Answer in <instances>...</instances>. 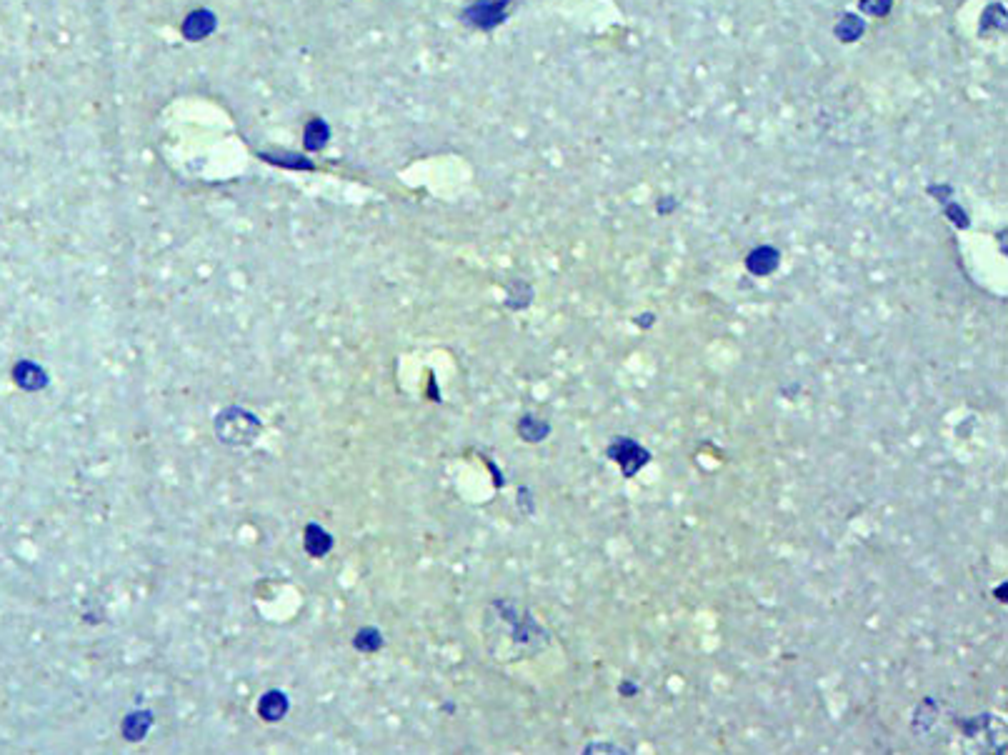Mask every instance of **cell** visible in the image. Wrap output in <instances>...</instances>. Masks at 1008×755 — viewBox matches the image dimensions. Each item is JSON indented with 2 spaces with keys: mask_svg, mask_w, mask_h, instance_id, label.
<instances>
[{
  "mask_svg": "<svg viewBox=\"0 0 1008 755\" xmlns=\"http://www.w3.org/2000/svg\"><path fill=\"white\" fill-rule=\"evenodd\" d=\"M261 433V420H258L256 413L246 408H226L218 413L216 418V435L223 445H231V448H246V445H253V440Z\"/></svg>",
  "mask_w": 1008,
  "mask_h": 755,
  "instance_id": "6da1fadb",
  "label": "cell"
},
{
  "mask_svg": "<svg viewBox=\"0 0 1008 755\" xmlns=\"http://www.w3.org/2000/svg\"><path fill=\"white\" fill-rule=\"evenodd\" d=\"M511 0H476L461 13V20L476 30H493L506 23Z\"/></svg>",
  "mask_w": 1008,
  "mask_h": 755,
  "instance_id": "7a4b0ae2",
  "label": "cell"
},
{
  "mask_svg": "<svg viewBox=\"0 0 1008 755\" xmlns=\"http://www.w3.org/2000/svg\"><path fill=\"white\" fill-rule=\"evenodd\" d=\"M216 25H218V18L213 10L198 8V10H191V13L186 15V20H183V25H181V33H183V38L191 40V43H198V40H206L208 35L216 33Z\"/></svg>",
  "mask_w": 1008,
  "mask_h": 755,
  "instance_id": "3957f363",
  "label": "cell"
},
{
  "mask_svg": "<svg viewBox=\"0 0 1008 755\" xmlns=\"http://www.w3.org/2000/svg\"><path fill=\"white\" fill-rule=\"evenodd\" d=\"M288 710H291V700H288V695L283 690H268L258 700V715L266 723H281L288 715Z\"/></svg>",
  "mask_w": 1008,
  "mask_h": 755,
  "instance_id": "277c9868",
  "label": "cell"
},
{
  "mask_svg": "<svg viewBox=\"0 0 1008 755\" xmlns=\"http://www.w3.org/2000/svg\"><path fill=\"white\" fill-rule=\"evenodd\" d=\"M153 718H156V715H153L151 710H133V713H128L126 718H123L121 735L128 740V743H141V740H146V735L151 733Z\"/></svg>",
  "mask_w": 1008,
  "mask_h": 755,
  "instance_id": "5b68a950",
  "label": "cell"
},
{
  "mask_svg": "<svg viewBox=\"0 0 1008 755\" xmlns=\"http://www.w3.org/2000/svg\"><path fill=\"white\" fill-rule=\"evenodd\" d=\"M303 548L311 558H326L333 550V535L318 523H308L303 528Z\"/></svg>",
  "mask_w": 1008,
  "mask_h": 755,
  "instance_id": "8992f818",
  "label": "cell"
},
{
  "mask_svg": "<svg viewBox=\"0 0 1008 755\" xmlns=\"http://www.w3.org/2000/svg\"><path fill=\"white\" fill-rule=\"evenodd\" d=\"M13 380L21 385L23 390H43L48 385V373L33 360H21V363L13 368Z\"/></svg>",
  "mask_w": 1008,
  "mask_h": 755,
  "instance_id": "52a82bcc",
  "label": "cell"
},
{
  "mask_svg": "<svg viewBox=\"0 0 1008 755\" xmlns=\"http://www.w3.org/2000/svg\"><path fill=\"white\" fill-rule=\"evenodd\" d=\"M778 260H781V255H778L776 248H771V245H761V248H756L751 255H748L746 265L751 273L768 275L778 268Z\"/></svg>",
  "mask_w": 1008,
  "mask_h": 755,
  "instance_id": "ba28073f",
  "label": "cell"
},
{
  "mask_svg": "<svg viewBox=\"0 0 1008 755\" xmlns=\"http://www.w3.org/2000/svg\"><path fill=\"white\" fill-rule=\"evenodd\" d=\"M331 140V128L323 118H311L303 128V145L308 150H321L326 148V143Z\"/></svg>",
  "mask_w": 1008,
  "mask_h": 755,
  "instance_id": "9c48e42d",
  "label": "cell"
},
{
  "mask_svg": "<svg viewBox=\"0 0 1008 755\" xmlns=\"http://www.w3.org/2000/svg\"><path fill=\"white\" fill-rule=\"evenodd\" d=\"M863 33H866V23H863L856 13L841 15L836 23V28H833V35H836L841 43H856Z\"/></svg>",
  "mask_w": 1008,
  "mask_h": 755,
  "instance_id": "30bf717a",
  "label": "cell"
},
{
  "mask_svg": "<svg viewBox=\"0 0 1008 755\" xmlns=\"http://www.w3.org/2000/svg\"><path fill=\"white\" fill-rule=\"evenodd\" d=\"M383 633L378 628H361L356 633V638H353V648L358 650V653H378V650L383 648Z\"/></svg>",
  "mask_w": 1008,
  "mask_h": 755,
  "instance_id": "8fae6325",
  "label": "cell"
},
{
  "mask_svg": "<svg viewBox=\"0 0 1008 755\" xmlns=\"http://www.w3.org/2000/svg\"><path fill=\"white\" fill-rule=\"evenodd\" d=\"M261 158L263 160H268V163H273V165H281V168H293V170H311L313 168V163L308 158H303V155H298V153H261Z\"/></svg>",
  "mask_w": 1008,
  "mask_h": 755,
  "instance_id": "7c38bea8",
  "label": "cell"
},
{
  "mask_svg": "<svg viewBox=\"0 0 1008 755\" xmlns=\"http://www.w3.org/2000/svg\"><path fill=\"white\" fill-rule=\"evenodd\" d=\"M893 8V0H858V10L871 18H886Z\"/></svg>",
  "mask_w": 1008,
  "mask_h": 755,
  "instance_id": "4fadbf2b",
  "label": "cell"
},
{
  "mask_svg": "<svg viewBox=\"0 0 1008 755\" xmlns=\"http://www.w3.org/2000/svg\"><path fill=\"white\" fill-rule=\"evenodd\" d=\"M1003 20H1006V13H1001V15H998V18H993V10H991V5H988V8L983 10V15H981V25H978V33L988 35V33H991V28L993 30H1003V28H1006V23H1003Z\"/></svg>",
  "mask_w": 1008,
  "mask_h": 755,
  "instance_id": "5bb4252c",
  "label": "cell"
},
{
  "mask_svg": "<svg viewBox=\"0 0 1008 755\" xmlns=\"http://www.w3.org/2000/svg\"><path fill=\"white\" fill-rule=\"evenodd\" d=\"M946 215H948V218H953V223H956L958 228H968V218H966V213H963V210L958 208L956 203L948 205V208H946Z\"/></svg>",
  "mask_w": 1008,
  "mask_h": 755,
  "instance_id": "9a60e30c",
  "label": "cell"
},
{
  "mask_svg": "<svg viewBox=\"0 0 1008 755\" xmlns=\"http://www.w3.org/2000/svg\"><path fill=\"white\" fill-rule=\"evenodd\" d=\"M676 205H678V203H676V200H673V198H663V203H658V213H663V215L671 213V210L676 208Z\"/></svg>",
  "mask_w": 1008,
  "mask_h": 755,
  "instance_id": "2e32d148",
  "label": "cell"
}]
</instances>
